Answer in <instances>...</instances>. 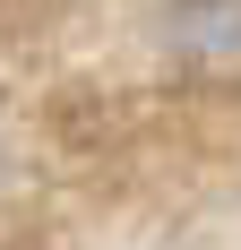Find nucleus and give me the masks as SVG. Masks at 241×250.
<instances>
[{
  "label": "nucleus",
  "instance_id": "f257e3e1",
  "mask_svg": "<svg viewBox=\"0 0 241 250\" xmlns=\"http://www.w3.org/2000/svg\"><path fill=\"white\" fill-rule=\"evenodd\" d=\"M172 52H190V61H241V0H181L172 9Z\"/></svg>",
  "mask_w": 241,
  "mask_h": 250
}]
</instances>
